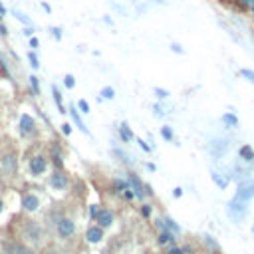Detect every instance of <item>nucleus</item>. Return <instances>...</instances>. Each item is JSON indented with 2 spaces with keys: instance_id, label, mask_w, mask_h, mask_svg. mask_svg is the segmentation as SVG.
Returning a JSON list of instances; mask_svg holds the SVG:
<instances>
[{
  "instance_id": "e433bc0d",
  "label": "nucleus",
  "mask_w": 254,
  "mask_h": 254,
  "mask_svg": "<svg viewBox=\"0 0 254 254\" xmlns=\"http://www.w3.org/2000/svg\"><path fill=\"white\" fill-rule=\"evenodd\" d=\"M141 214H143V216H151V206H149V204H143V206H141Z\"/></svg>"
},
{
  "instance_id": "72a5a7b5",
  "label": "nucleus",
  "mask_w": 254,
  "mask_h": 254,
  "mask_svg": "<svg viewBox=\"0 0 254 254\" xmlns=\"http://www.w3.org/2000/svg\"><path fill=\"white\" fill-rule=\"evenodd\" d=\"M30 83H32V87H34V93H40V85H38V77H36V75L30 77Z\"/></svg>"
},
{
  "instance_id": "58836bf2",
  "label": "nucleus",
  "mask_w": 254,
  "mask_h": 254,
  "mask_svg": "<svg viewBox=\"0 0 254 254\" xmlns=\"http://www.w3.org/2000/svg\"><path fill=\"white\" fill-rule=\"evenodd\" d=\"M173 196H175V198H179V196H183V189H181V187H177V189L173 190Z\"/></svg>"
},
{
  "instance_id": "412c9836",
  "label": "nucleus",
  "mask_w": 254,
  "mask_h": 254,
  "mask_svg": "<svg viewBox=\"0 0 254 254\" xmlns=\"http://www.w3.org/2000/svg\"><path fill=\"white\" fill-rule=\"evenodd\" d=\"M12 254H34V252H32V248L16 242V244H12Z\"/></svg>"
},
{
  "instance_id": "de8ad7c7",
  "label": "nucleus",
  "mask_w": 254,
  "mask_h": 254,
  "mask_svg": "<svg viewBox=\"0 0 254 254\" xmlns=\"http://www.w3.org/2000/svg\"><path fill=\"white\" fill-rule=\"evenodd\" d=\"M44 254H60V252H56V250H44Z\"/></svg>"
},
{
  "instance_id": "4be33fe9",
  "label": "nucleus",
  "mask_w": 254,
  "mask_h": 254,
  "mask_svg": "<svg viewBox=\"0 0 254 254\" xmlns=\"http://www.w3.org/2000/svg\"><path fill=\"white\" fill-rule=\"evenodd\" d=\"M165 220V226H167V230H171V232H175V234H179L181 232V226L171 218V216H167V218H163Z\"/></svg>"
},
{
  "instance_id": "a878e982",
  "label": "nucleus",
  "mask_w": 254,
  "mask_h": 254,
  "mask_svg": "<svg viewBox=\"0 0 254 254\" xmlns=\"http://www.w3.org/2000/svg\"><path fill=\"white\" fill-rule=\"evenodd\" d=\"M240 75L246 79V81H250V83H254V69H240Z\"/></svg>"
},
{
  "instance_id": "3c124183",
  "label": "nucleus",
  "mask_w": 254,
  "mask_h": 254,
  "mask_svg": "<svg viewBox=\"0 0 254 254\" xmlns=\"http://www.w3.org/2000/svg\"><path fill=\"white\" fill-rule=\"evenodd\" d=\"M252 234H254V224H252Z\"/></svg>"
},
{
  "instance_id": "37998d69",
  "label": "nucleus",
  "mask_w": 254,
  "mask_h": 254,
  "mask_svg": "<svg viewBox=\"0 0 254 254\" xmlns=\"http://www.w3.org/2000/svg\"><path fill=\"white\" fill-rule=\"evenodd\" d=\"M171 48H173V52H177V54H183V48H181L179 44H173Z\"/></svg>"
},
{
  "instance_id": "7ed1b4c3",
  "label": "nucleus",
  "mask_w": 254,
  "mask_h": 254,
  "mask_svg": "<svg viewBox=\"0 0 254 254\" xmlns=\"http://www.w3.org/2000/svg\"><path fill=\"white\" fill-rule=\"evenodd\" d=\"M234 198H238V200H242V202H250V200L254 198V179H250V177L242 179V181L238 183V187H236Z\"/></svg>"
},
{
  "instance_id": "79ce46f5",
  "label": "nucleus",
  "mask_w": 254,
  "mask_h": 254,
  "mask_svg": "<svg viewBox=\"0 0 254 254\" xmlns=\"http://www.w3.org/2000/svg\"><path fill=\"white\" fill-rule=\"evenodd\" d=\"M62 131H64L65 135H69V133H71V127H69L67 123H64V125H62Z\"/></svg>"
},
{
  "instance_id": "5701e85b",
  "label": "nucleus",
  "mask_w": 254,
  "mask_h": 254,
  "mask_svg": "<svg viewBox=\"0 0 254 254\" xmlns=\"http://www.w3.org/2000/svg\"><path fill=\"white\" fill-rule=\"evenodd\" d=\"M69 113H71V117H73V121H75V125H77V127H79V129H81L83 133H87V127H85V125H83V121L79 119V115H77V111H75V109L71 107V109H69Z\"/></svg>"
},
{
  "instance_id": "09e8293b",
  "label": "nucleus",
  "mask_w": 254,
  "mask_h": 254,
  "mask_svg": "<svg viewBox=\"0 0 254 254\" xmlns=\"http://www.w3.org/2000/svg\"><path fill=\"white\" fill-rule=\"evenodd\" d=\"M0 14H6V8H4L2 4H0Z\"/></svg>"
},
{
  "instance_id": "2f4dec72",
  "label": "nucleus",
  "mask_w": 254,
  "mask_h": 254,
  "mask_svg": "<svg viewBox=\"0 0 254 254\" xmlns=\"http://www.w3.org/2000/svg\"><path fill=\"white\" fill-rule=\"evenodd\" d=\"M99 210H101V208H99V204H91V206H89V216H91V218H95V216L99 214Z\"/></svg>"
},
{
  "instance_id": "49530a36",
  "label": "nucleus",
  "mask_w": 254,
  "mask_h": 254,
  "mask_svg": "<svg viewBox=\"0 0 254 254\" xmlns=\"http://www.w3.org/2000/svg\"><path fill=\"white\" fill-rule=\"evenodd\" d=\"M32 32H34V28H26V30H24L26 36H32Z\"/></svg>"
},
{
  "instance_id": "cd10ccee",
  "label": "nucleus",
  "mask_w": 254,
  "mask_h": 254,
  "mask_svg": "<svg viewBox=\"0 0 254 254\" xmlns=\"http://www.w3.org/2000/svg\"><path fill=\"white\" fill-rule=\"evenodd\" d=\"M187 252H190V250H189V248H179V246H175V244L167 250V254H187Z\"/></svg>"
},
{
  "instance_id": "a19ab883",
  "label": "nucleus",
  "mask_w": 254,
  "mask_h": 254,
  "mask_svg": "<svg viewBox=\"0 0 254 254\" xmlns=\"http://www.w3.org/2000/svg\"><path fill=\"white\" fill-rule=\"evenodd\" d=\"M38 46H40L38 38H30V48H38Z\"/></svg>"
},
{
  "instance_id": "bb28decb",
  "label": "nucleus",
  "mask_w": 254,
  "mask_h": 254,
  "mask_svg": "<svg viewBox=\"0 0 254 254\" xmlns=\"http://www.w3.org/2000/svg\"><path fill=\"white\" fill-rule=\"evenodd\" d=\"M161 135H163V139H167V141H173V129H171L169 125H165V127L161 129Z\"/></svg>"
},
{
  "instance_id": "f704fd0d",
  "label": "nucleus",
  "mask_w": 254,
  "mask_h": 254,
  "mask_svg": "<svg viewBox=\"0 0 254 254\" xmlns=\"http://www.w3.org/2000/svg\"><path fill=\"white\" fill-rule=\"evenodd\" d=\"M155 93H157V97H161V99L169 97V91H167V89H161V87H155Z\"/></svg>"
},
{
  "instance_id": "423d86ee",
  "label": "nucleus",
  "mask_w": 254,
  "mask_h": 254,
  "mask_svg": "<svg viewBox=\"0 0 254 254\" xmlns=\"http://www.w3.org/2000/svg\"><path fill=\"white\" fill-rule=\"evenodd\" d=\"M50 185H52V189H56V190H65L67 185H69L67 175H65L64 171H56V173L50 177Z\"/></svg>"
},
{
  "instance_id": "f257e3e1",
  "label": "nucleus",
  "mask_w": 254,
  "mask_h": 254,
  "mask_svg": "<svg viewBox=\"0 0 254 254\" xmlns=\"http://www.w3.org/2000/svg\"><path fill=\"white\" fill-rule=\"evenodd\" d=\"M226 214L234 224H240L248 216V202H242V200L232 196V200L226 204Z\"/></svg>"
},
{
  "instance_id": "603ef678",
  "label": "nucleus",
  "mask_w": 254,
  "mask_h": 254,
  "mask_svg": "<svg viewBox=\"0 0 254 254\" xmlns=\"http://www.w3.org/2000/svg\"><path fill=\"white\" fill-rule=\"evenodd\" d=\"M155 2H163V0H155Z\"/></svg>"
},
{
  "instance_id": "c03bdc74",
  "label": "nucleus",
  "mask_w": 254,
  "mask_h": 254,
  "mask_svg": "<svg viewBox=\"0 0 254 254\" xmlns=\"http://www.w3.org/2000/svg\"><path fill=\"white\" fill-rule=\"evenodd\" d=\"M0 34L4 36V34H8V30H6V26L4 24H0Z\"/></svg>"
},
{
  "instance_id": "20e7f679",
  "label": "nucleus",
  "mask_w": 254,
  "mask_h": 254,
  "mask_svg": "<svg viewBox=\"0 0 254 254\" xmlns=\"http://www.w3.org/2000/svg\"><path fill=\"white\" fill-rule=\"evenodd\" d=\"M56 232H58L60 238H69V236H73V234H75V224H73V220L67 218V216L60 218V220L56 222Z\"/></svg>"
},
{
  "instance_id": "7c9ffc66",
  "label": "nucleus",
  "mask_w": 254,
  "mask_h": 254,
  "mask_svg": "<svg viewBox=\"0 0 254 254\" xmlns=\"http://www.w3.org/2000/svg\"><path fill=\"white\" fill-rule=\"evenodd\" d=\"M28 60H30V65H32L34 69H36V67H40V64H38V58H36V56H34L32 52L28 54Z\"/></svg>"
},
{
  "instance_id": "4468645a",
  "label": "nucleus",
  "mask_w": 254,
  "mask_h": 254,
  "mask_svg": "<svg viewBox=\"0 0 254 254\" xmlns=\"http://www.w3.org/2000/svg\"><path fill=\"white\" fill-rule=\"evenodd\" d=\"M175 240H177V238H175V232H171V230H161V232H159V238H157V242H159L161 246H167V244L173 246Z\"/></svg>"
},
{
  "instance_id": "6ab92c4d",
  "label": "nucleus",
  "mask_w": 254,
  "mask_h": 254,
  "mask_svg": "<svg viewBox=\"0 0 254 254\" xmlns=\"http://www.w3.org/2000/svg\"><path fill=\"white\" fill-rule=\"evenodd\" d=\"M222 123H224L226 127L234 129V127H238V117H236L234 113H224V115H222Z\"/></svg>"
},
{
  "instance_id": "9b49d317",
  "label": "nucleus",
  "mask_w": 254,
  "mask_h": 254,
  "mask_svg": "<svg viewBox=\"0 0 254 254\" xmlns=\"http://www.w3.org/2000/svg\"><path fill=\"white\" fill-rule=\"evenodd\" d=\"M95 222H97L99 226H103V228L111 226V224H113V212H111V210H107V208H101V210H99V214L95 216Z\"/></svg>"
},
{
  "instance_id": "864d4df0",
  "label": "nucleus",
  "mask_w": 254,
  "mask_h": 254,
  "mask_svg": "<svg viewBox=\"0 0 254 254\" xmlns=\"http://www.w3.org/2000/svg\"><path fill=\"white\" fill-rule=\"evenodd\" d=\"M0 18H2V14H0Z\"/></svg>"
},
{
  "instance_id": "f03ea898",
  "label": "nucleus",
  "mask_w": 254,
  "mask_h": 254,
  "mask_svg": "<svg viewBox=\"0 0 254 254\" xmlns=\"http://www.w3.org/2000/svg\"><path fill=\"white\" fill-rule=\"evenodd\" d=\"M22 236H24L28 242H32V244H40V242H42V236H44V230H42V226H40L38 222L26 220V222H24V228H22Z\"/></svg>"
},
{
  "instance_id": "4c0bfd02",
  "label": "nucleus",
  "mask_w": 254,
  "mask_h": 254,
  "mask_svg": "<svg viewBox=\"0 0 254 254\" xmlns=\"http://www.w3.org/2000/svg\"><path fill=\"white\" fill-rule=\"evenodd\" d=\"M139 147H141L143 151H151V147H149V145H147V143H145L143 139H139Z\"/></svg>"
},
{
  "instance_id": "f8f14e48",
  "label": "nucleus",
  "mask_w": 254,
  "mask_h": 254,
  "mask_svg": "<svg viewBox=\"0 0 254 254\" xmlns=\"http://www.w3.org/2000/svg\"><path fill=\"white\" fill-rule=\"evenodd\" d=\"M226 149H228V141H226V139H214V141H212V145H210V153H212L214 157L224 155V153H226Z\"/></svg>"
},
{
  "instance_id": "8fccbe9b",
  "label": "nucleus",
  "mask_w": 254,
  "mask_h": 254,
  "mask_svg": "<svg viewBox=\"0 0 254 254\" xmlns=\"http://www.w3.org/2000/svg\"><path fill=\"white\" fill-rule=\"evenodd\" d=\"M2 206H4V204H2V200H0V212H2Z\"/></svg>"
},
{
  "instance_id": "39448f33",
  "label": "nucleus",
  "mask_w": 254,
  "mask_h": 254,
  "mask_svg": "<svg viewBox=\"0 0 254 254\" xmlns=\"http://www.w3.org/2000/svg\"><path fill=\"white\" fill-rule=\"evenodd\" d=\"M46 169H48V161H46V157L36 155V157H32V159H30V173H32L34 177L44 175V173H46Z\"/></svg>"
},
{
  "instance_id": "ea45409f",
  "label": "nucleus",
  "mask_w": 254,
  "mask_h": 254,
  "mask_svg": "<svg viewBox=\"0 0 254 254\" xmlns=\"http://www.w3.org/2000/svg\"><path fill=\"white\" fill-rule=\"evenodd\" d=\"M52 32H54V38H56V40H60V38H62V34H60L62 30H60V28H52Z\"/></svg>"
},
{
  "instance_id": "aec40b11",
  "label": "nucleus",
  "mask_w": 254,
  "mask_h": 254,
  "mask_svg": "<svg viewBox=\"0 0 254 254\" xmlns=\"http://www.w3.org/2000/svg\"><path fill=\"white\" fill-rule=\"evenodd\" d=\"M202 242L208 246V250H210V252H218V250H220L218 242H216V240H214L210 234H202Z\"/></svg>"
},
{
  "instance_id": "473e14b6",
  "label": "nucleus",
  "mask_w": 254,
  "mask_h": 254,
  "mask_svg": "<svg viewBox=\"0 0 254 254\" xmlns=\"http://www.w3.org/2000/svg\"><path fill=\"white\" fill-rule=\"evenodd\" d=\"M14 16H16V18H18V20H20V22H24V24H26V26H28V24H30V20H28V18H26V16H24V14H22V12H18V10H14Z\"/></svg>"
},
{
  "instance_id": "b1692460",
  "label": "nucleus",
  "mask_w": 254,
  "mask_h": 254,
  "mask_svg": "<svg viewBox=\"0 0 254 254\" xmlns=\"http://www.w3.org/2000/svg\"><path fill=\"white\" fill-rule=\"evenodd\" d=\"M52 93H54V99H56V105H58V109H60V113H65V109H64V105H62V95H60V91H58V87H52Z\"/></svg>"
},
{
  "instance_id": "6e6552de",
  "label": "nucleus",
  "mask_w": 254,
  "mask_h": 254,
  "mask_svg": "<svg viewBox=\"0 0 254 254\" xmlns=\"http://www.w3.org/2000/svg\"><path fill=\"white\" fill-rule=\"evenodd\" d=\"M22 206H24V210H28V212H36V210L40 208V198H38V194H34V192L24 194V196H22Z\"/></svg>"
},
{
  "instance_id": "f3484780",
  "label": "nucleus",
  "mask_w": 254,
  "mask_h": 254,
  "mask_svg": "<svg viewBox=\"0 0 254 254\" xmlns=\"http://www.w3.org/2000/svg\"><path fill=\"white\" fill-rule=\"evenodd\" d=\"M119 137H121L123 143H129V141L133 139V131H131V127H129L127 123H123V125L119 127Z\"/></svg>"
},
{
  "instance_id": "c85d7f7f",
  "label": "nucleus",
  "mask_w": 254,
  "mask_h": 254,
  "mask_svg": "<svg viewBox=\"0 0 254 254\" xmlns=\"http://www.w3.org/2000/svg\"><path fill=\"white\" fill-rule=\"evenodd\" d=\"M64 83H65V87H67V89H71V87L75 85V79H73V75H71V73H67V75L64 77Z\"/></svg>"
},
{
  "instance_id": "0eeeda50",
  "label": "nucleus",
  "mask_w": 254,
  "mask_h": 254,
  "mask_svg": "<svg viewBox=\"0 0 254 254\" xmlns=\"http://www.w3.org/2000/svg\"><path fill=\"white\" fill-rule=\"evenodd\" d=\"M16 167H18V159H16L14 153H6V155L0 159V169H2L4 173H14Z\"/></svg>"
},
{
  "instance_id": "c9c22d12",
  "label": "nucleus",
  "mask_w": 254,
  "mask_h": 254,
  "mask_svg": "<svg viewBox=\"0 0 254 254\" xmlns=\"http://www.w3.org/2000/svg\"><path fill=\"white\" fill-rule=\"evenodd\" d=\"M77 105H79V109H81L83 113H89V103H87L85 99H79V103H77Z\"/></svg>"
},
{
  "instance_id": "393cba45",
  "label": "nucleus",
  "mask_w": 254,
  "mask_h": 254,
  "mask_svg": "<svg viewBox=\"0 0 254 254\" xmlns=\"http://www.w3.org/2000/svg\"><path fill=\"white\" fill-rule=\"evenodd\" d=\"M101 97H103V99H113V97H115V89L109 87V85H105V87L101 89Z\"/></svg>"
},
{
  "instance_id": "a211bd4d",
  "label": "nucleus",
  "mask_w": 254,
  "mask_h": 254,
  "mask_svg": "<svg viewBox=\"0 0 254 254\" xmlns=\"http://www.w3.org/2000/svg\"><path fill=\"white\" fill-rule=\"evenodd\" d=\"M131 185H129V181H121V179H113L111 181V190L113 192H123L125 189H129Z\"/></svg>"
},
{
  "instance_id": "a18cd8bd",
  "label": "nucleus",
  "mask_w": 254,
  "mask_h": 254,
  "mask_svg": "<svg viewBox=\"0 0 254 254\" xmlns=\"http://www.w3.org/2000/svg\"><path fill=\"white\" fill-rule=\"evenodd\" d=\"M42 8H44V10H46V12H52V8H50V4H46V2H44V4H42Z\"/></svg>"
},
{
  "instance_id": "c756f323",
  "label": "nucleus",
  "mask_w": 254,
  "mask_h": 254,
  "mask_svg": "<svg viewBox=\"0 0 254 254\" xmlns=\"http://www.w3.org/2000/svg\"><path fill=\"white\" fill-rule=\"evenodd\" d=\"M121 194H123V198H127V200H131V198H135V190H133L131 187H129V189H125V190H123Z\"/></svg>"
},
{
  "instance_id": "2eb2a0df",
  "label": "nucleus",
  "mask_w": 254,
  "mask_h": 254,
  "mask_svg": "<svg viewBox=\"0 0 254 254\" xmlns=\"http://www.w3.org/2000/svg\"><path fill=\"white\" fill-rule=\"evenodd\" d=\"M238 157L244 161V163H254V149L250 145H242L238 149Z\"/></svg>"
},
{
  "instance_id": "9d476101",
  "label": "nucleus",
  "mask_w": 254,
  "mask_h": 254,
  "mask_svg": "<svg viewBox=\"0 0 254 254\" xmlns=\"http://www.w3.org/2000/svg\"><path fill=\"white\" fill-rule=\"evenodd\" d=\"M34 127H36V123H34V117L32 115H28V113L20 115V131L24 135H30L34 131Z\"/></svg>"
},
{
  "instance_id": "ddd939ff",
  "label": "nucleus",
  "mask_w": 254,
  "mask_h": 254,
  "mask_svg": "<svg viewBox=\"0 0 254 254\" xmlns=\"http://www.w3.org/2000/svg\"><path fill=\"white\" fill-rule=\"evenodd\" d=\"M129 185H131V189L135 190V196L137 198H143L145 194H147V190H143V185H141V181H139V177L137 175H129Z\"/></svg>"
},
{
  "instance_id": "1a4fd4ad",
  "label": "nucleus",
  "mask_w": 254,
  "mask_h": 254,
  "mask_svg": "<svg viewBox=\"0 0 254 254\" xmlns=\"http://www.w3.org/2000/svg\"><path fill=\"white\" fill-rule=\"evenodd\" d=\"M85 238H87V242H91V244L101 242V240H103V226H99V224L89 226L87 232H85Z\"/></svg>"
},
{
  "instance_id": "dca6fc26",
  "label": "nucleus",
  "mask_w": 254,
  "mask_h": 254,
  "mask_svg": "<svg viewBox=\"0 0 254 254\" xmlns=\"http://www.w3.org/2000/svg\"><path fill=\"white\" fill-rule=\"evenodd\" d=\"M210 179L216 183L218 189H226V187H228V181H230L228 177H224V175L218 173V171H212V173H210Z\"/></svg>"
}]
</instances>
